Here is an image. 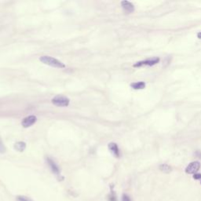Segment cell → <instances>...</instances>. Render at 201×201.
<instances>
[{"mask_svg": "<svg viewBox=\"0 0 201 201\" xmlns=\"http://www.w3.org/2000/svg\"><path fill=\"white\" fill-rule=\"evenodd\" d=\"M108 201H118V199H117V196L116 194V192H115L114 190H111L110 193L108 194Z\"/></svg>", "mask_w": 201, "mask_h": 201, "instance_id": "cell-12", "label": "cell"}, {"mask_svg": "<svg viewBox=\"0 0 201 201\" xmlns=\"http://www.w3.org/2000/svg\"><path fill=\"white\" fill-rule=\"evenodd\" d=\"M39 61L42 63H43L45 65H50L51 67L58 68H65V65L61 61H58L57 59L54 58L50 56H43L39 58Z\"/></svg>", "mask_w": 201, "mask_h": 201, "instance_id": "cell-1", "label": "cell"}, {"mask_svg": "<svg viewBox=\"0 0 201 201\" xmlns=\"http://www.w3.org/2000/svg\"><path fill=\"white\" fill-rule=\"evenodd\" d=\"M160 170L164 173H170L171 171V167L167 164H162L160 166Z\"/></svg>", "mask_w": 201, "mask_h": 201, "instance_id": "cell-11", "label": "cell"}, {"mask_svg": "<svg viewBox=\"0 0 201 201\" xmlns=\"http://www.w3.org/2000/svg\"><path fill=\"white\" fill-rule=\"evenodd\" d=\"M193 178L196 180H200L201 179V174H195L193 175Z\"/></svg>", "mask_w": 201, "mask_h": 201, "instance_id": "cell-16", "label": "cell"}, {"mask_svg": "<svg viewBox=\"0 0 201 201\" xmlns=\"http://www.w3.org/2000/svg\"><path fill=\"white\" fill-rule=\"evenodd\" d=\"M46 162H47L48 165L50 166V168L51 169L53 173L57 175L60 174V169H59L58 166L56 164V163L54 162V160H51L50 158H47L46 159Z\"/></svg>", "mask_w": 201, "mask_h": 201, "instance_id": "cell-6", "label": "cell"}, {"mask_svg": "<svg viewBox=\"0 0 201 201\" xmlns=\"http://www.w3.org/2000/svg\"><path fill=\"white\" fill-rule=\"evenodd\" d=\"M69 99L68 97L62 95H57L54 97L52 100V103L54 105L58 107H66L69 105Z\"/></svg>", "mask_w": 201, "mask_h": 201, "instance_id": "cell-2", "label": "cell"}, {"mask_svg": "<svg viewBox=\"0 0 201 201\" xmlns=\"http://www.w3.org/2000/svg\"><path fill=\"white\" fill-rule=\"evenodd\" d=\"M16 199H17L18 201H32V200L30 199L29 197H25V196H21V195L18 196V197H16Z\"/></svg>", "mask_w": 201, "mask_h": 201, "instance_id": "cell-13", "label": "cell"}, {"mask_svg": "<svg viewBox=\"0 0 201 201\" xmlns=\"http://www.w3.org/2000/svg\"><path fill=\"white\" fill-rule=\"evenodd\" d=\"M36 119H37L36 117H35V116H29L25 117V118L23 119L21 124L25 128L29 127L32 126L33 124L36 122Z\"/></svg>", "mask_w": 201, "mask_h": 201, "instance_id": "cell-5", "label": "cell"}, {"mask_svg": "<svg viewBox=\"0 0 201 201\" xmlns=\"http://www.w3.org/2000/svg\"><path fill=\"white\" fill-rule=\"evenodd\" d=\"M159 61H160V58H159V57H154V58L148 59V60H145V61L137 62L136 64H134V67H141V66H143V65L152 66V65H156V64L159 63Z\"/></svg>", "mask_w": 201, "mask_h": 201, "instance_id": "cell-3", "label": "cell"}, {"mask_svg": "<svg viewBox=\"0 0 201 201\" xmlns=\"http://www.w3.org/2000/svg\"><path fill=\"white\" fill-rule=\"evenodd\" d=\"M122 201H131V199L127 194L123 193V196H122Z\"/></svg>", "mask_w": 201, "mask_h": 201, "instance_id": "cell-14", "label": "cell"}, {"mask_svg": "<svg viewBox=\"0 0 201 201\" xmlns=\"http://www.w3.org/2000/svg\"><path fill=\"white\" fill-rule=\"evenodd\" d=\"M14 149L18 152H23L26 149V144L24 141H18L14 145Z\"/></svg>", "mask_w": 201, "mask_h": 201, "instance_id": "cell-9", "label": "cell"}, {"mask_svg": "<svg viewBox=\"0 0 201 201\" xmlns=\"http://www.w3.org/2000/svg\"><path fill=\"white\" fill-rule=\"evenodd\" d=\"M108 149H109L111 152L113 154V156H115L117 158L119 157V149L118 148V145L116 143H109L108 144Z\"/></svg>", "mask_w": 201, "mask_h": 201, "instance_id": "cell-7", "label": "cell"}, {"mask_svg": "<svg viewBox=\"0 0 201 201\" xmlns=\"http://www.w3.org/2000/svg\"><path fill=\"white\" fill-rule=\"evenodd\" d=\"M197 37H198L199 39H201V32H199L198 34H197Z\"/></svg>", "mask_w": 201, "mask_h": 201, "instance_id": "cell-17", "label": "cell"}, {"mask_svg": "<svg viewBox=\"0 0 201 201\" xmlns=\"http://www.w3.org/2000/svg\"><path fill=\"white\" fill-rule=\"evenodd\" d=\"M121 5L123 10L127 13H132L134 11V5L132 4L131 2H128V1H123L121 2Z\"/></svg>", "mask_w": 201, "mask_h": 201, "instance_id": "cell-8", "label": "cell"}, {"mask_svg": "<svg viewBox=\"0 0 201 201\" xmlns=\"http://www.w3.org/2000/svg\"><path fill=\"white\" fill-rule=\"evenodd\" d=\"M5 152H6V148L2 143V140L0 139V153H4Z\"/></svg>", "mask_w": 201, "mask_h": 201, "instance_id": "cell-15", "label": "cell"}, {"mask_svg": "<svg viewBox=\"0 0 201 201\" xmlns=\"http://www.w3.org/2000/svg\"><path fill=\"white\" fill-rule=\"evenodd\" d=\"M130 86L132 88L135 89V90H141L145 87V83L144 82H137L132 83Z\"/></svg>", "mask_w": 201, "mask_h": 201, "instance_id": "cell-10", "label": "cell"}, {"mask_svg": "<svg viewBox=\"0 0 201 201\" xmlns=\"http://www.w3.org/2000/svg\"><path fill=\"white\" fill-rule=\"evenodd\" d=\"M200 168V162L194 161V162H192L187 166V167L186 168V172L187 174H195L199 171Z\"/></svg>", "mask_w": 201, "mask_h": 201, "instance_id": "cell-4", "label": "cell"}]
</instances>
